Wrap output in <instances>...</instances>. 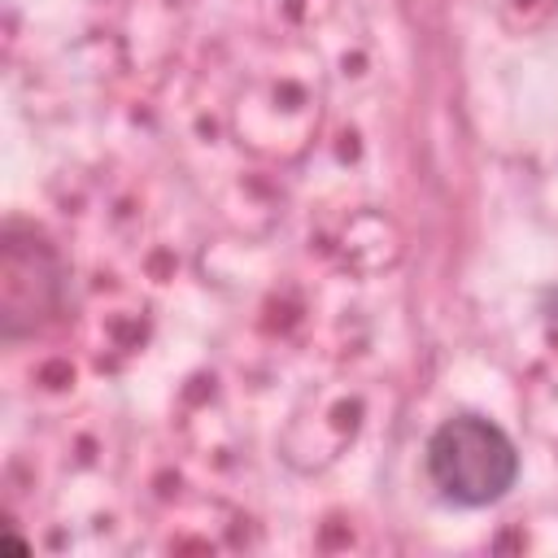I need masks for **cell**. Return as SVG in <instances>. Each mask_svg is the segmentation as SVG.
Here are the masks:
<instances>
[{
  "mask_svg": "<svg viewBox=\"0 0 558 558\" xmlns=\"http://www.w3.org/2000/svg\"><path fill=\"white\" fill-rule=\"evenodd\" d=\"M427 475L453 506H493L519 480V449L493 418L453 414L427 440Z\"/></svg>",
  "mask_w": 558,
  "mask_h": 558,
  "instance_id": "cell-1",
  "label": "cell"
}]
</instances>
